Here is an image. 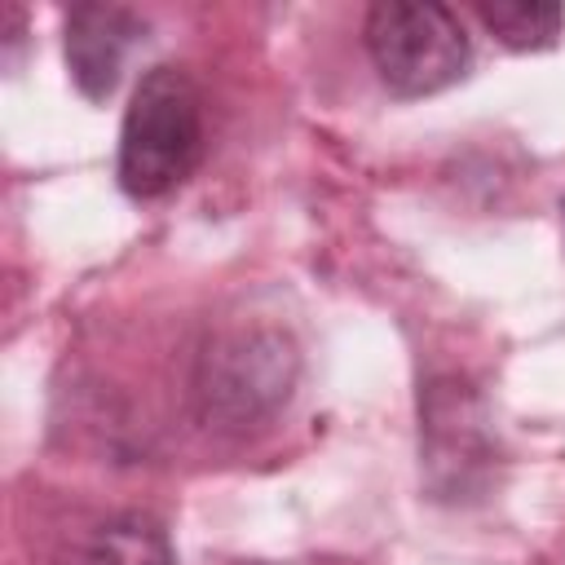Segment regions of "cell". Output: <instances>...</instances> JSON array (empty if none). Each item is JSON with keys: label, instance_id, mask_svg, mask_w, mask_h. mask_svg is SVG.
Wrapping results in <instances>:
<instances>
[{"label": "cell", "instance_id": "6da1fadb", "mask_svg": "<svg viewBox=\"0 0 565 565\" xmlns=\"http://www.w3.org/2000/svg\"><path fill=\"white\" fill-rule=\"evenodd\" d=\"M203 159V97L190 71L154 66L132 88L119 128V185L128 199H163Z\"/></svg>", "mask_w": 565, "mask_h": 565}, {"label": "cell", "instance_id": "7a4b0ae2", "mask_svg": "<svg viewBox=\"0 0 565 565\" xmlns=\"http://www.w3.org/2000/svg\"><path fill=\"white\" fill-rule=\"evenodd\" d=\"M371 66L393 97H428L463 79L472 40L455 9L437 0H380L362 26Z\"/></svg>", "mask_w": 565, "mask_h": 565}, {"label": "cell", "instance_id": "3957f363", "mask_svg": "<svg viewBox=\"0 0 565 565\" xmlns=\"http://www.w3.org/2000/svg\"><path fill=\"white\" fill-rule=\"evenodd\" d=\"M296 380V353L282 335H230L221 340L199 375H194V393L203 402L207 419L221 424H252L260 415H269L274 406L287 402Z\"/></svg>", "mask_w": 565, "mask_h": 565}, {"label": "cell", "instance_id": "277c9868", "mask_svg": "<svg viewBox=\"0 0 565 565\" xmlns=\"http://www.w3.org/2000/svg\"><path fill=\"white\" fill-rule=\"evenodd\" d=\"M62 31H66L62 44H66V66H71L75 88L88 102H102L115 93L124 62H128L132 44L141 40L146 22L128 4H75V9H66Z\"/></svg>", "mask_w": 565, "mask_h": 565}, {"label": "cell", "instance_id": "5b68a950", "mask_svg": "<svg viewBox=\"0 0 565 565\" xmlns=\"http://www.w3.org/2000/svg\"><path fill=\"white\" fill-rule=\"evenodd\" d=\"M66 565H177L168 530L146 512H119L102 521Z\"/></svg>", "mask_w": 565, "mask_h": 565}, {"label": "cell", "instance_id": "8992f818", "mask_svg": "<svg viewBox=\"0 0 565 565\" xmlns=\"http://www.w3.org/2000/svg\"><path fill=\"white\" fill-rule=\"evenodd\" d=\"M472 13L481 18V26L516 53H539L552 49L565 35V9L561 4H539V0H477Z\"/></svg>", "mask_w": 565, "mask_h": 565}]
</instances>
